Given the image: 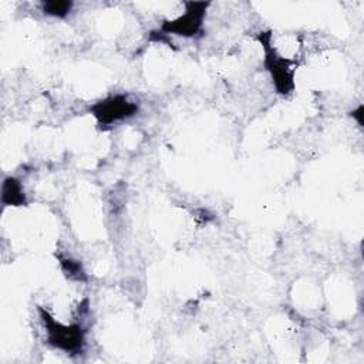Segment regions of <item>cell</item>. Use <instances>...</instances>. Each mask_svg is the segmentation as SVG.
Here are the masks:
<instances>
[{"label": "cell", "mask_w": 364, "mask_h": 364, "mask_svg": "<svg viewBox=\"0 0 364 364\" xmlns=\"http://www.w3.org/2000/svg\"><path fill=\"white\" fill-rule=\"evenodd\" d=\"M61 260V267L65 272V274L70 279L74 280H85V273L80 264V262H75L73 259H60Z\"/></svg>", "instance_id": "7"}, {"label": "cell", "mask_w": 364, "mask_h": 364, "mask_svg": "<svg viewBox=\"0 0 364 364\" xmlns=\"http://www.w3.org/2000/svg\"><path fill=\"white\" fill-rule=\"evenodd\" d=\"M257 38L264 48V65L272 75L276 91L283 95L290 94L294 88V80H293L294 71L291 68V61L286 60L284 57H282L276 53V50L270 44L272 36L269 31L260 33L257 36Z\"/></svg>", "instance_id": "2"}, {"label": "cell", "mask_w": 364, "mask_h": 364, "mask_svg": "<svg viewBox=\"0 0 364 364\" xmlns=\"http://www.w3.org/2000/svg\"><path fill=\"white\" fill-rule=\"evenodd\" d=\"M1 202L6 206H23L27 203L23 186L18 179L9 176L3 182Z\"/></svg>", "instance_id": "5"}, {"label": "cell", "mask_w": 364, "mask_h": 364, "mask_svg": "<svg viewBox=\"0 0 364 364\" xmlns=\"http://www.w3.org/2000/svg\"><path fill=\"white\" fill-rule=\"evenodd\" d=\"M38 313L47 331V340L53 347L60 348L65 353L81 351L84 344V331L80 324H61L55 321V318L43 307L38 309Z\"/></svg>", "instance_id": "1"}, {"label": "cell", "mask_w": 364, "mask_h": 364, "mask_svg": "<svg viewBox=\"0 0 364 364\" xmlns=\"http://www.w3.org/2000/svg\"><path fill=\"white\" fill-rule=\"evenodd\" d=\"M100 125H111L124 118L132 117L138 111V105L129 101L125 95L117 94L104 98L90 108Z\"/></svg>", "instance_id": "4"}, {"label": "cell", "mask_w": 364, "mask_h": 364, "mask_svg": "<svg viewBox=\"0 0 364 364\" xmlns=\"http://www.w3.org/2000/svg\"><path fill=\"white\" fill-rule=\"evenodd\" d=\"M209 1H188L185 3V13L175 20L162 23L161 30L165 34H178L183 37H193L200 31L203 17Z\"/></svg>", "instance_id": "3"}, {"label": "cell", "mask_w": 364, "mask_h": 364, "mask_svg": "<svg viewBox=\"0 0 364 364\" xmlns=\"http://www.w3.org/2000/svg\"><path fill=\"white\" fill-rule=\"evenodd\" d=\"M43 11L48 16H54V17H65L71 7H73V1H67V0H48V1H43L41 4Z\"/></svg>", "instance_id": "6"}, {"label": "cell", "mask_w": 364, "mask_h": 364, "mask_svg": "<svg viewBox=\"0 0 364 364\" xmlns=\"http://www.w3.org/2000/svg\"><path fill=\"white\" fill-rule=\"evenodd\" d=\"M361 112H363V107H361V105H360V107H358V108H357V111H354V112H353V117H355V118H357V119H358V124H360V125H361V124H363V118H361Z\"/></svg>", "instance_id": "8"}]
</instances>
